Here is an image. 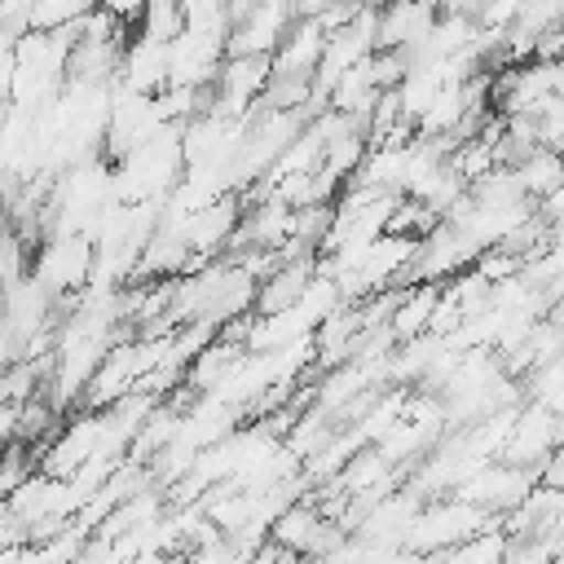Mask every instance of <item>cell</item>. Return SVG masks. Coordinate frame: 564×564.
Here are the masks:
<instances>
[{"mask_svg": "<svg viewBox=\"0 0 564 564\" xmlns=\"http://www.w3.org/2000/svg\"><path fill=\"white\" fill-rule=\"evenodd\" d=\"M511 176H516V185H520L529 198H542V194L560 189L564 167H560V154H555L551 145H533L529 154H520V159L511 163Z\"/></svg>", "mask_w": 564, "mask_h": 564, "instance_id": "7c38bea8", "label": "cell"}, {"mask_svg": "<svg viewBox=\"0 0 564 564\" xmlns=\"http://www.w3.org/2000/svg\"><path fill=\"white\" fill-rule=\"evenodd\" d=\"M322 40H326L322 22L313 13H295V22L282 31L278 48L269 53V79H278V84H308L313 66L322 57Z\"/></svg>", "mask_w": 564, "mask_h": 564, "instance_id": "8992f818", "label": "cell"}, {"mask_svg": "<svg viewBox=\"0 0 564 564\" xmlns=\"http://www.w3.org/2000/svg\"><path fill=\"white\" fill-rule=\"evenodd\" d=\"M66 57H70V26L18 31L13 35L9 101L22 106V110H44L57 97V88L66 84Z\"/></svg>", "mask_w": 564, "mask_h": 564, "instance_id": "6da1fadb", "label": "cell"}, {"mask_svg": "<svg viewBox=\"0 0 564 564\" xmlns=\"http://www.w3.org/2000/svg\"><path fill=\"white\" fill-rule=\"evenodd\" d=\"M494 524V516L467 498H436V502H419L414 520L405 524V538H401V551H423V555H441L449 551L454 542H463L467 533Z\"/></svg>", "mask_w": 564, "mask_h": 564, "instance_id": "7a4b0ae2", "label": "cell"}, {"mask_svg": "<svg viewBox=\"0 0 564 564\" xmlns=\"http://www.w3.org/2000/svg\"><path fill=\"white\" fill-rule=\"evenodd\" d=\"M555 445H560V410H546L538 401H524V410L516 405V419L507 427V441H502L498 458L502 463H516V467H533Z\"/></svg>", "mask_w": 564, "mask_h": 564, "instance_id": "5b68a950", "label": "cell"}, {"mask_svg": "<svg viewBox=\"0 0 564 564\" xmlns=\"http://www.w3.org/2000/svg\"><path fill=\"white\" fill-rule=\"evenodd\" d=\"M480 0H432L436 13H476Z\"/></svg>", "mask_w": 564, "mask_h": 564, "instance_id": "ac0fdd59", "label": "cell"}, {"mask_svg": "<svg viewBox=\"0 0 564 564\" xmlns=\"http://www.w3.org/2000/svg\"><path fill=\"white\" fill-rule=\"evenodd\" d=\"M26 269L44 282V291L53 300H70L75 291H84V282L93 273V238L88 234H44V242L35 247Z\"/></svg>", "mask_w": 564, "mask_h": 564, "instance_id": "277c9868", "label": "cell"}, {"mask_svg": "<svg viewBox=\"0 0 564 564\" xmlns=\"http://www.w3.org/2000/svg\"><path fill=\"white\" fill-rule=\"evenodd\" d=\"M137 22H141L145 35H154V40H172V35L185 26V13H181V0H141Z\"/></svg>", "mask_w": 564, "mask_h": 564, "instance_id": "2e32d148", "label": "cell"}, {"mask_svg": "<svg viewBox=\"0 0 564 564\" xmlns=\"http://www.w3.org/2000/svg\"><path fill=\"white\" fill-rule=\"evenodd\" d=\"M432 0H379L375 4V48H414L419 35L432 26Z\"/></svg>", "mask_w": 564, "mask_h": 564, "instance_id": "ba28073f", "label": "cell"}, {"mask_svg": "<svg viewBox=\"0 0 564 564\" xmlns=\"http://www.w3.org/2000/svg\"><path fill=\"white\" fill-rule=\"evenodd\" d=\"M119 79L137 93H159L167 88V40L154 35H137L123 53H119Z\"/></svg>", "mask_w": 564, "mask_h": 564, "instance_id": "30bf717a", "label": "cell"}, {"mask_svg": "<svg viewBox=\"0 0 564 564\" xmlns=\"http://www.w3.org/2000/svg\"><path fill=\"white\" fill-rule=\"evenodd\" d=\"M502 551H507V533H498L494 524H485V529L467 533L463 542H454V546L441 551V555H449V560H458V564H494V560H502Z\"/></svg>", "mask_w": 564, "mask_h": 564, "instance_id": "4fadbf2b", "label": "cell"}, {"mask_svg": "<svg viewBox=\"0 0 564 564\" xmlns=\"http://www.w3.org/2000/svg\"><path fill=\"white\" fill-rule=\"evenodd\" d=\"M560 57H524L502 75L489 70V101H498L502 115H538L560 97Z\"/></svg>", "mask_w": 564, "mask_h": 564, "instance_id": "3957f363", "label": "cell"}, {"mask_svg": "<svg viewBox=\"0 0 564 564\" xmlns=\"http://www.w3.org/2000/svg\"><path fill=\"white\" fill-rule=\"evenodd\" d=\"M88 9H93V0H31V9H26V31L70 26V22L84 18Z\"/></svg>", "mask_w": 564, "mask_h": 564, "instance_id": "9a60e30c", "label": "cell"}, {"mask_svg": "<svg viewBox=\"0 0 564 564\" xmlns=\"http://www.w3.org/2000/svg\"><path fill=\"white\" fill-rule=\"evenodd\" d=\"M97 9H106L110 18H119V22H137V13H141V0H93Z\"/></svg>", "mask_w": 564, "mask_h": 564, "instance_id": "e0dca14e", "label": "cell"}, {"mask_svg": "<svg viewBox=\"0 0 564 564\" xmlns=\"http://www.w3.org/2000/svg\"><path fill=\"white\" fill-rule=\"evenodd\" d=\"M313 273H317V256H313V251H304V256H282V260L256 282L251 308H256V313H273V308H282V304H291V300L313 282Z\"/></svg>", "mask_w": 564, "mask_h": 564, "instance_id": "9c48e42d", "label": "cell"}, {"mask_svg": "<svg viewBox=\"0 0 564 564\" xmlns=\"http://www.w3.org/2000/svg\"><path fill=\"white\" fill-rule=\"evenodd\" d=\"M524 397L546 405V410H564V361L551 357L542 366L529 370V383H524Z\"/></svg>", "mask_w": 564, "mask_h": 564, "instance_id": "5bb4252c", "label": "cell"}, {"mask_svg": "<svg viewBox=\"0 0 564 564\" xmlns=\"http://www.w3.org/2000/svg\"><path fill=\"white\" fill-rule=\"evenodd\" d=\"M247 348H242V339H229V335H212L189 361H185V375H181V383L189 388V392H212L225 375H229V366L242 357Z\"/></svg>", "mask_w": 564, "mask_h": 564, "instance_id": "8fae6325", "label": "cell"}, {"mask_svg": "<svg viewBox=\"0 0 564 564\" xmlns=\"http://www.w3.org/2000/svg\"><path fill=\"white\" fill-rule=\"evenodd\" d=\"M295 22V0H256L238 22H229L225 53H273L282 31Z\"/></svg>", "mask_w": 564, "mask_h": 564, "instance_id": "52a82bcc", "label": "cell"}]
</instances>
